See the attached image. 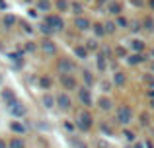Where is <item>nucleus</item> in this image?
I'll list each match as a JSON object with an SVG mask.
<instances>
[{
	"mask_svg": "<svg viewBox=\"0 0 154 148\" xmlns=\"http://www.w3.org/2000/svg\"><path fill=\"white\" fill-rule=\"evenodd\" d=\"M72 146L74 148H90L86 142H82V140H72Z\"/></svg>",
	"mask_w": 154,
	"mask_h": 148,
	"instance_id": "cd10ccee",
	"label": "nucleus"
},
{
	"mask_svg": "<svg viewBox=\"0 0 154 148\" xmlns=\"http://www.w3.org/2000/svg\"><path fill=\"white\" fill-rule=\"evenodd\" d=\"M72 10H74V14H82V6L80 4H72Z\"/></svg>",
	"mask_w": 154,
	"mask_h": 148,
	"instance_id": "c9c22d12",
	"label": "nucleus"
},
{
	"mask_svg": "<svg viewBox=\"0 0 154 148\" xmlns=\"http://www.w3.org/2000/svg\"><path fill=\"white\" fill-rule=\"evenodd\" d=\"M96 61H98V70H100V72H103V70L107 68V62H105L107 59H105L103 55H98V59H96Z\"/></svg>",
	"mask_w": 154,
	"mask_h": 148,
	"instance_id": "6ab92c4d",
	"label": "nucleus"
},
{
	"mask_svg": "<svg viewBox=\"0 0 154 148\" xmlns=\"http://www.w3.org/2000/svg\"><path fill=\"white\" fill-rule=\"evenodd\" d=\"M140 125H144V127L148 125V115H146V113H143V115H140Z\"/></svg>",
	"mask_w": 154,
	"mask_h": 148,
	"instance_id": "72a5a7b5",
	"label": "nucleus"
},
{
	"mask_svg": "<svg viewBox=\"0 0 154 148\" xmlns=\"http://www.w3.org/2000/svg\"><path fill=\"white\" fill-rule=\"evenodd\" d=\"M143 61H144V57H143L140 53H135V55H131V57L127 59V62H129L131 66H135V65H140Z\"/></svg>",
	"mask_w": 154,
	"mask_h": 148,
	"instance_id": "4468645a",
	"label": "nucleus"
},
{
	"mask_svg": "<svg viewBox=\"0 0 154 148\" xmlns=\"http://www.w3.org/2000/svg\"><path fill=\"white\" fill-rule=\"evenodd\" d=\"M100 86H102V92H109L111 84H109V82H105V80H102V84H100Z\"/></svg>",
	"mask_w": 154,
	"mask_h": 148,
	"instance_id": "7c9ffc66",
	"label": "nucleus"
},
{
	"mask_svg": "<svg viewBox=\"0 0 154 148\" xmlns=\"http://www.w3.org/2000/svg\"><path fill=\"white\" fill-rule=\"evenodd\" d=\"M8 148H27V142L22 137H12L8 140Z\"/></svg>",
	"mask_w": 154,
	"mask_h": 148,
	"instance_id": "1a4fd4ad",
	"label": "nucleus"
},
{
	"mask_svg": "<svg viewBox=\"0 0 154 148\" xmlns=\"http://www.w3.org/2000/svg\"><path fill=\"white\" fill-rule=\"evenodd\" d=\"M57 8H59V10H66L68 2H66V0H59V2H57Z\"/></svg>",
	"mask_w": 154,
	"mask_h": 148,
	"instance_id": "c756f323",
	"label": "nucleus"
},
{
	"mask_svg": "<svg viewBox=\"0 0 154 148\" xmlns=\"http://www.w3.org/2000/svg\"><path fill=\"white\" fill-rule=\"evenodd\" d=\"M76 27H78V29L80 31H86L88 29V27H90V22H88V20L86 18H76Z\"/></svg>",
	"mask_w": 154,
	"mask_h": 148,
	"instance_id": "dca6fc26",
	"label": "nucleus"
},
{
	"mask_svg": "<svg viewBox=\"0 0 154 148\" xmlns=\"http://www.w3.org/2000/svg\"><path fill=\"white\" fill-rule=\"evenodd\" d=\"M154 23H152V20L150 18H146V20H144V29H154Z\"/></svg>",
	"mask_w": 154,
	"mask_h": 148,
	"instance_id": "2f4dec72",
	"label": "nucleus"
},
{
	"mask_svg": "<svg viewBox=\"0 0 154 148\" xmlns=\"http://www.w3.org/2000/svg\"><path fill=\"white\" fill-rule=\"evenodd\" d=\"M86 43H88V45H86V51H90V49L96 51V49H98V43H96L94 39H90V41H86Z\"/></svg>",
	"mask_w": 154,
	"mask_h": 148,
	"instance_id": "a878e982",
	"label": "nucleus"
},
{
	"mask_svg": "<svg viewBox=\"0 0 154 148\" xmlns=\"http://www.w3.org/2000/svg\"><path fill=\"white\" fill-rule=\"evenodd\" d=\"M150 6H152V8H154V0H150Z\"/></svg>",
	"mask_w": 154,
	"mask_h": 148,
	"instance_id": "c03bdc74",
	"label": "nucleus"
},
{
	"mask_svg": "<svg viewBox=\"0 0 154 148\" xmlns=\"http://www.w3.org/2000/svg\"><path fill=\"white\" fill-rule=\"evenodd\" d=\"M2 99H4L6 103H12V101L16 99L14 92H12V90H2Z\"/></svg>",
	"mask_w": 154,
	"mask_h": 148,
	"instance_id": "f3484780",
	"label": "nucleus"
},
{
	"mask_svg": "<svg viewBox=\"0 0 154 148\" xmlns=\"http://www.w3.org/2000/svg\"><path fill=\"white\" fill-rule=\"evenodd\" d=\"M74 127L78 131H82V133H88V131H92V127H94V117H92V113L88 109L80 111L78 117H76L74 121Z\"/></svg>",
	"mask_w": 154,
	"mask_h": 148,
	"instance_id": "f257e3e1",
	"label": "nucleus"
},
{
	"mask_svg": "<svg viewBox=\"0 0 154 148\" xmlns=\"http://www.w3.org/2000/svg\"><path fill=\"white\" fill-rule=\"evenodd\" d=\"M94 29H96V35H98V37H102V35H105V29H103V26H100V23H96V26H94Z\"/></svg>",
	"mask_w": 154,
	"mask_h": 148,
	"instance_id": "393cba45",
	"label": "nucleus"
},
{
	"mask_svg": "<svg viewBox=\"0 0 154 148\" xmlns=\"http://www.w3.org/2000/svg\"><path fill=\"white\" fill-rule=\"evenodd\" d=\"M133 148H144V142H133Z\"/></svg>",
	"mask_w": 154,
	"mask_h": 148,
	"instance_id": "4c0bfd02",
	"label": "nucleus"
},
{
	"mask_svg": "<svg viewBox=\"0 0 154 148\" xmlns=\"http://www.w3.org/2000/svg\"><path fill=\"white\" fill-rule=\"evenodd\" d=\"M82 80H84V86L86 88H92L96 84V76L92 70H82Z\"/></svg>",
	"mask_w": 154,
	"mask_h": 148,
	"instance_id": "6e6552de",
	"label": "nucleus"
},
{
	"mask_svg": "<svg viewBox=\"0 0 154 148\" xmlns=\"http://www.w3.org/2000/svg\"><path fill=\"white\" fill-rule=\"evenodd\" d=\"M55 105L59 107L60 111H70L72 109V98L66 92H59V94L55 95Z\"/></svg>",
	"mask_w": 154,
	"mask_h": 148,
	"instance_id": "20e7f679",
	"label": "nucleus"
},
{
	"mask_svg": "<svg viewBox=\"0 0 154 148\" xmlns=\"http://www.w3.org/2000/svg\"><path fill=\"white\" fill-rule=\"evenodd\" d=\"M74 53H76V57H78L80 61H86V59H88V51H86V47H84V45H78L74 49Z\"/></svg>",
	"mask_w": 154,
	"mask_h": 148,
	"instance_id": "2eb2a0df",
	"label": "nucleus"
},
{
	"mask_svg": "<svg viewBox=\"0 0 154 148\" xmlns=\"http://www.w3.org/2000/svg\"><path fill=\"white\" fill-rule=\"evenodd\" d=\"M107 10L109 12H111V14H119V12H121V6H119V4H117V2H111V4H109V8H107Z\"/></svg>",
	"mask_w": 154,
	"mask_h": 148,
	"instance_id": "5701e85b",
	"label": "nucleus"
},
{
	"mask_svg": "<svg viewBox=\"0 0 154 148\" xmlns=\"http://www.w3.org/2000/svg\"><path fill=\"white\" fill-rule=\"evenodd\" d=\"M43 107H45V109H53V107H55V95H51V94L43 95Z\"/></svg>",
	"mask_w": 154,
	"mask_h": 148,
	"instance_id": "ddd939ff",
	"label": "nucleus"
},
{
	"mask_svg": "<svg viewBox=\"0 0 154 148\" xmlns=\"http://www.w3.org/2000/svg\"><path fill=\"white\" fill-rule=\"evenodd\" d=\"M64 127H66V129H68V131H72V129H76V127H74V125H72V123H68V121H66V123H64Z\"/></svg>",
	"mask_w": 154,
	"mask_h": 148,
	"instance_id": "ea45409f",
	"label": "nucleus"
},
{
	"mask_svg": "<svg viewBox=\"0 0 154 148\" xmlns=\"http://www.w3.org/2000/svg\"><path fill=\"white\" fill-rule=\"evenodd\" d=\"M152 57H154V49H152Z\"/></svg>",
	"mask_w": 154,
	"mask_h": 148,
	"instance_id": "a18cd8bd",
	"label": "nucleus"
},
{
	"mask_svg": "<svg viewBox=\"0 0 154 148\" xmlns=\"http://www.w3.org/2000/svg\"><path fill=\"white\" fill-rule=\"evenodd\" d=\"M0 148H8V140H4V138H0Z\"/></svg>",
	"mask_w": 154,
	"mask_h": 148,
	"instance_id": "58836bf2",
	"label": "nucleus"
},
{
	"mask_svg": "<svg viewBox=\"0 0 154 148\" xmlns=\"http://www.w3.org/2000/svg\"><path fill=\"white\" fill-rule=\"evenodd\" d=\"M59 70H60V74H72L74 65H72L68 59H63V61H60V65H59Z\"/></svg>",
	"mask_w": 154,
	"mask_h": 148,
	"instance_id": "9d476101",
	"label": "nucleus"
},
{
	"mask_svg": "<svg viewBox=\"0 0 154 148\" xmlns=\"http://www.w3.org/2000/svg\"><path fill=\"white\" fill-rule=\"evenodd\" d=\"M41 49H43V51H45V53H47V55H55V53H57V49H55V45H53V43H51V41H45V43H43V45H41Z\"/></svg>",
	"mask_w": 154,
	"mask_h": 148,
	"instance_id": "a211bd4d",
	"label": "nucleus"
},
{
	"mask_svg": "<svg viewBox=\"0 0 154 148\" xmlns=\"http://www.w3.org/2000/svg\"><path fill=\"white\" fill-rule=\"evenodd\" d=\"M152 70H154V65H152Z\"/></svg>",
	"mask_w": 154,
	"mask_h": 148,
	"instance_id": "49530a36",
	"label": "nucleus"
},
{
	"mask_svg": "<svg viewBox=\"0 0 154 148\" xmlns=\"http://www.w3.org/2000/svg\"><path fill=\"white\" fill-rule=\"evenodd\" d=\"M100 129H102V133L113 134V129H111V127H107V125H105V123H102V125H100Z\"/></svg>",
	"mask_w": 154,
	"mask_h": 148,
	"instance_id": "c85d7f7f",
	"label": "nucleus"
},
{
	"mask_svg": "<svg viewBox=\"0 0 154 148\" xmlns=\"http://www.w3.org/2000/svg\"><path fill=\"white\" fill-rule=\"evenodd\" d=\"M10 129H12V133H14L16 137H20V134L26 133V125H23V123H20V121H12L10 123Z\"/></svg>",
	"mask_w": 154,
	"mask_h": 148,
	"instance_id": "9b49d317",
	"label": "nucleus"
},
{
	"mask_svg": "<svg viewBox=\"0 0 154 148\" xmlns=\"http://www.w3.org/2000/svg\"><path fill=\"white\" fill-rule=\"evenodd\" d=\"M98 105H100V109H102V111H109L113 103H111V99H109V98H105V95H103V98L98 99Z\"/></svg>",
	"mask_w": 154,
	"mask_h": 148,
	"instance_id": "f8f14e48",
	"label": "nucleus"
},
{
	"mask_svg": "<svg viewBox=\"0 0 154 148\" xmlns=\"http://www.w3.org/2000/svg\"><path fill=\"white\" fill-rule=\"evenodd\" d=\"M117 23H119L121 27H127V26H129V22H127L125 18H117Z\"/></svg>",
	"mask_w": 154,
	"mask_h": 148,
	"instance_id": "f704fd0d",
	"label": "nucleus"
},
{
	"mask_svg": "<svg viewBox=\"0 0 154 148\" xmlns=\"http://www.w3.org/2000/svg\"><path fill=\"white\" fill-rule=\"evenodd\" d=\"M8 109H10V113L14 115V117H23V115H26V105H23L18 98L12 103H8Z\"/></svg>",
	"mask_w": 154,
	"mask_h": 148,
	"instance_id": "423d86ee",
	"label": "nucleus"
},
{
	"mask_svg": "<svg viewBox=\"0 0 154 148\" xmlns=\"http://www.w3.org/2000/svg\"><path fill=\"white\" fill-rule=\"evenodd\" d=\"M131 47H133L135 51H139V53H140V51L144 49V43H143V41H139V39H135V41H131Z\"/></svg>",
	"mask_w": 154,
	"mask_h": 148,
	"instance_id": "4be33fe9",
	"label": "nucleus"
},
{
	"mask_svg": "<svg viewBox=\"0 0 154 148\" xmlns=\"http://www.w3.org/2000/svg\"><path fill=\"white\" fill-rule=\"evenodd\" d=\"M39 8H41V10H49V4H47L45 0H41V2H39Z\"/></svg>",
	"mask_w": 154,
	"mask_h": 148,
	"instance_id": "e433bc0d",
	"label": "nucleus"
},
{
	"mask_svg": "<svg viewBox=\"0 0 154 148\" xmlns=\"http://www.w3.org/2000/svg\"><path fill=\"white\" fill-rule=\"evenodd\" d=\"M123 138H125V140H129V142H135V133L129 131V129H125L123 131Z\"/></svg>",
	"mask_w": 154,
	"mask_h": 148,
	"instance_id": "412c9836",
	"label": "nucleus"
},
{
	"mask_svg": "<svg viewBox=\"0 0 154 148\" xmlns=\"http://www.w3.org/2000/svg\"><path fill=\"white\" fill-rule=\"evenodd\" d=\"M148 98H150V99H154V90H148Z\"/></svg>",
	"mask_w": 154,
	"mask_h": 148,
	"instance_id": "a19ab883",
	"label": "nucleus"
},
{
	"mask_svg": "<svg viewBox=\"0 0 154 148\" xmlns=\"http://www.w3.org/2000/svg\"><path fill=\"white\" fill-rule=\"evenodd\" d=\"M41 31H43V33H47V35H53V33H55V31H53V29H51V27H49V26H45V23H43V27H41Z\"/></svg>",
	"mask_w": 154,
	"mask_h": 148,
	"instance_id": "473e14b6",
	"label": "nucleus"
},
{
	"mask_svg": "<svg viewBox=\"0 0 154 148\" xmlns=\"http://www.w3.org/2000/svg\"><path fill=\"white\" fill-rule=\"evenodd\" d=\"M39 84H41V88H51V78H45V76H43V78L39 80Z\"/></svg>",
	"mask_w": 154,
	"mask_h": 148,
	"instance_id": "bb28decb",
	"label": "nucleus"
},
{
	"mask_svg": "<svg viewBox=\"0 0 154 148\" xmlns=\"http://www.w3.org/2000/svg\"><path fill=\"white\" fill-rule=\"evenodd\" d=\"M133 117H135V113H133V109L129 105H121L119 109L115 111V119H117V123L119 125H123V127H129L133 123Z\"/></svg>",
	"mask_w": 154,
	"mask_h": 148,
	"instance_id": "f03ea898",
	"label": "nucleus"
},
{
	"mask_svg": "<svg viewBox=\"0 0 154 148\" xmlns=\"http://www.w3.org/2000/svg\"><path fill=\"white\" fill-rule=\"evenodd\" d=\"M59 80H60V86H63V90H66V94H68V92H76V90H78L76 78H74L72 74H60Z\"/></svg>",
	"mask_w": 154,
	"mask_h": 148,
	"instance_id": "39448f33",
	"label": "nucleus"
},
{
	"mask_svg": "<svg viewBox=\"0 0 154 148\" xmlns=\"http://www.w3.org/2000/svg\"><path fill=\"white\" fill-rule=\"evenodd\" d=\"M45 22H47V26H49L53 31H60V29H63V26H64V23H63V20H60V18H57V16H47V18H45Z\"/></svg>",
	"mask_w": 154,
	"mask_h": 148,
	"instance_id": "0eeeda50",
	"label": "nucleus"
},
{
	"mask_svg": "<svg viewBox=\"0 0 154 148\" xmlns=\"http://www.w3.org/2000/svg\"><path fill=\"white\" fill-rule=\"evenodd\" d=\"M0 49H2V45H0Z\"/></svg>",
	"mask_w": 154,
	"mask_h": 148,
	"instance_id": "de8ad7c7",
	"label": "nucleus"
},
{
	"mask_svg": "<svg viewBox=\"0 0 154 148\" xmlns=\"http://www.w3.org/2000/svg\"><path fill=\"white\" fill-rule=\"evenodd\" d=\"M150 90H154V78L150 80Z\"/></svg>",
	"mask_w": 154,
	"mask_h": 148,
	"instance_id": "79ce46f5",
	"label": "nucleus"
},
{
	"mask_svg": "<svg viewBox=\"0 0 154 148\" xmlns=\"http://www.w3.org/2000/svg\"><path fill=\"white\" fill-rule=\"evenodd\" d=\"M150 107H152V109H154V99H150Z\"/></svg>",
	"mask_w": 154,
	"mask_h": 148,
	"instance_id": "37998d69",
	"label": "nucleus"
},
{
	"mask_svg": "<svg viewBox=\"0 0 154 148\" xmlns=\"http://www.w3.org/2000/svg\"><path fill=\"white\" fill-rule=\"evenodd\" d=\"M14 22H16V18H14V16H4V26H8V27H10V26H14Z\"/></svg>",
	"mask_w": 154,
	"mask_h": 148,
	"instance_id": "b1692460",
	"label": "nucleus"
},
{
	"mask_svg": "<svg viewBox=\"0 0 154 148\" xmlns=\"http://www.w3.org/2000/svg\"><path fill=\"white\" fill-rule=\"evenodd\" d=\"M76 98H78V101L82 103L84 107H92L94 105V98H92V90L90 88H86V86H80L78 90H76Z\"/></svg>",
	"mask_w": 154,
	"mask_h": 148,
	"instance_id": "7ed1b4c3",
	"label": "nucleus"
},
{
	"mask_svg": "<svg viewBox=\"0 0 154 148\" xmlns=\"http://www.w3.org/2000/svg\"><path fill=\"white\" fill-rule=\"evenodd\" d=\"M113 84H115V86H123L125 84V74L123 72H115L113 74Z\"/></svg>",
	"mask_w": 154,
	"mask_h": 148,
	"instance_id": "aec40b11",
	"label": "nucleus"
}]
</instances>
